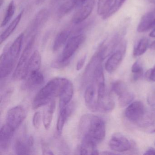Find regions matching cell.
<instances>
[{
    "mask_svg": "<svg viewBox=\"0 0 155 155\" xmlns=\"http://www.w3.org/2000/svg\"><path fill=\"white\" fill-rule=\"evenodd\" d=\"M109 146L112 150L116 152H123L129 150L131 143L127 138L120 133H115L112 135Z\"/></svg>",
    "mask_w": 155,
    "mask_h": 155,
    "instance_id": "obj_10",
    "label": "cell"
},
{
    "mask_svg": "<svg viewBox=\"0 0 155 155\" xmlns=\"http://www.w3.org/2000/svg\"><path fill=\"white\" fill-rule=\"evenodd\" d=\"M27 79V87H38L43 84L44 76L39 70L31 72L24 80Z\"/></svg>",
    "mask_w": 155,
    "mask_h": 155,
    "instance_id": "obj_19",
    "label": "cell"
},
{
    "mask_svg": "<svg viewBox=\"0 0 155 155\" xmlns=\"http://www.w3.org/2000/svg\"><path fill=\"white\" fill-rule=\"evenodd\" d=\"M127 0H115L107 12L102 16L103 19H107L120 9Z\"/></svg>",
    "mask_w": 155,
    "mask_h": 155,
    "instance_id": "obj_31",
    "label": "cell"
},
{
    "mask_svg": "<svg viewBox=\"0 0 155 155\" xmlns=\"http://www.w3.org/2000/svg\"><path fill=\"white\" fill-rule=\"evenodd\" d=\"M35 35L32 36L23 50L13 73V78L14 79H23L26 68L31 56V52L35 43Z\"/></svg>",
    "mask_w": 155,
    "mask_h": 155,
    "instance_id": "obj_5",
    "label": "cell"
},
{
    "mask_svg": "<svg viewBox=\"0 0 155 155\" xmlns=\"http://www.w3.org/2000/svg\"><path fill=\"white\" fill-rule=\"evenodd\" d=\"M95 1L96 0H87L83 2L72 17V22L74 24H79L88 18L94 8Z\"/></svg>",
    "mask_w": 155,
    "mask_h": 155,
    "instance_id": "obj_12",
    "label": "cell"
},
{
    "mask_svg": "<svg viewBox=\"0 0 155 155\" xmlns=\"http://www.w3.org/2000/svg\"><path fill=\"white\" fill-rule=\"evenodd\" d=\"M34 139L32 136L23 137L16 140L14 145L15 152L18 155H29L32 153Z\"/></svg>",
    "mask_w": 155,
    "mask_h": 155,
    "instance_id": "obj_13",
    "label": "cell"
},
{
    "mask_svg": "<svg viewBox=\"0 0 155 155\" xmlns=\"http://www.w3.org/2000/svg\"><path fill=\"white\" fill-rule=\"evenodd\" d=\"M86 1H87V0H81V2H86Z\"/></svg>",
    "mask_w": 155,
    "mask_h": 155,
    "instance_id": "obj_48",
    "label": "cell"
},
{
    "mask_svg": "<svg viewBox=\"0 0 155 155\" xmlns=\"http://www.w3.org/2000/svg\"><path fill=\"white\" fill-rule=\"evenodd\" d=\"M49 16V12L47 10L43 9L39 12L35 18L32 20V21L29 28L28 33L31 34L38 30L39 29L42 27L46 22Z\"/></svg>",
    "mask_w": 155,
    "mask_h": 155,
    "instance_id": "obj_16",
    "label": "cell"
},
{
    "mask_svg": "<svg viewBox=\"0 0 155 155\" xmlns=\"http://www.w3.org/2000/svg\"><path fill=\"white\" fill-rule=\"evenodd\" d=\"M115 107V102L109 93H107L106 96L98 102V111L101 112H110Z\"/></svg>",
    "mask_w": 155,
    "mask_h": 155,
    "instance_id": "obj_22",
    "label": "cell"
},
{
    "mask_svg": "<svg viewBox=\"0 0 155 155\" xmlns=\"http://www.w3.org/2000/svg\"><path fill=\"white\" fill-rule=\"evenodd\" d=\"M23 13V11H22L19 15H18L16 18L12 22L8 27L5 30V31L2 33L1 35V38H0V44H2L14 31L21 20Z\"/></svg>",
    "mask_w": 155,
    "mask_h": 155,
    "instance_id": "obj_26",
    "label": "cell"
},
{
    "mask_svg": "<svg viewBox=\"0 0 155 155\" xmlns=\"http://www.w3.org/2000/svg\"><path fill=\"white\" fill-rule=\"evenodd\" d=\"M74 88L72 82L68 79L66 81L61 89L59 96L60 110L67 107L69 104L73 97Z\"/></svg>",
    "mask_w": 155,
    "mask_h": 155,
    "instance_id": "obj_14",
    "label": "cell"
},
{
    "mask_svg": "<svg viewBox=\"0 0 155 155\" xmlns=\"http://www.w3.org/2000/svg\"><path fill=\"white\" fill-rule=\"evenodd\" d=\"M81 0H62L58 10V17L61 18L70 12Z\"/></svg>",
    "mask_w": 155,
    "mask_h": 155,
    "instance_id": "obj_24",
    "label": "cell"
},
{
    "mask_svg": "<svg viewBox=\"0 0 155 155\" xmlns=\"http://www.w3.org/2000/svg\"><path fill=\"white\" fill-rule=\"evenodd\" d=\"M149 48H150V49L153 50H155V41H153V42H151L150 44H149Z\"/></svg>",
    "mask_w": 155,
    "mask_h": 155,
    "instance_id": "obj_42",
    "label": "cell"
},
{
    "mask_svg": "<svg viewBox=\"0 0 155 155\" xmlns=\"http://www.w3.org/2000/svg\"><path fill=\"white\" fill-rule=\"evenodd\" d=\"M150 2L155 5V0H149Z\"/></svg>",
    "mask_w": 155,
    "mask_h": 155,
    "instance_id": "obj_45",
    "label": "cell"
},
{
    "mask_svg": "<svg viewBox=\"0 0 155 155\" xmlns=\"http://www.w3.org/2000/svg\"><path fill=\"white\" fill-rule=\"evenodd\" d=\"M145 77L148 80L155 82V65L152 68L150 69L146 72Z\"/></svg>",
    "mask_w": 155,
    "mask_h": 155,
    "instance_id": "obj_36",
    "label": "cell"
},
{
    "mask_svg": "<svg viewBox=\"0 0 155 155\" xmlns=\"http://www.w3.org/2000/svg\"><path fill=\"white\" fill-rule=\"evenodd\" d=\"M122 41L119 44L118 48L117 50L110 55L106 61L105 69L109 73H112L115 72L123 59L126 52V43Z\"/></svg>",
    "mask_w": 155,
    "mask_h": 155,
    "instance_id": "obj_6",
    "label": "cell"
},
{
    "mask_svg": "<svg viewBox=\"0 0 155 155\" xmlns=\"http://www.w3.org/2000/svg\"><path fill=\"white\" fill-rule=\"evenodd\" d=\"M144 155H155V150L153 148H150L148 149L145 153H144Z\"/></svg>",
    "mask_w": 155,
    "mask_h": 155,
    "instance_id": "obj_39",
    "label": "cell"
},
{
    "mask_svg": "<svg viewBox=\"0 0 155 155\" xmlns=\"http://www.w3.org/2000/svg\"><path fill=\"white\" fill-rule=\"evenodd\" d=\"M57 1H58V0H52V1H51V3L54 4V3H56Z\"/></svg>",
    "mask_w": 155,
    "mask_h": 155,
    "instance_id": "obj_46",
    "label": "cell"
},
{
    "mask_svg": "<svg viewBox=\"0 0 155 155\" xmlns=\"http://www.w3.org/2000/svg\"><path fill=\"white\" fill-rule=\"evenodd\" d=\"M105 59L99 51L98 50L92 56L88 65L86 67L85 72L83 73L82 84L85 85L93 81V77L96 69L98 66L102 64Z\"/></svg>",
    "mask_w": 155,
    "mask_h": 155,
    "instance_id": "obj_8",
    "label": "cell"
},
{
    "mask_svg": "<svg viewBox=\"0 0 155 155\" xmlns=\"http://www.w3.org/2000/svg\"><path fill=\"white\" fill-rule=\"evenodd\" d=\"M97 144L88 140L82 139L79 152L81 155H98Z\"/></svg>",
    "mask_w": 155,
    "mask_h": 155,
    "instance_id": "obj_20",
    "label": "cell"
},
{
    "mask_svg": "<svg viewBox=\"0 0 155 155\" xmlns=\"http://www.w3.org/2000/svg\"><path fill=\"white\" fill-rule=\"evenodd\" d=\"M41 149H42L43 155H53L54 154L51 150L50 149L48 146L45 142H43L41 144Z\"/></svg>",
    "mask_w": 155,
    "mask_h": 155,
    "instance_id": "obj_37",
    "label": "cell"
},
{
    "mask_svg": "<svg viewBox=\"0 0 155 155\" xmlns=\"http://www.w3.org/2000/svg\"><path fill=\"white\" fill-rule=\"evenodd\" d=\"M71 33V31L66 29L62 31L58 34L53 43V51H58L66 44L70 36Z\"/></svg>",
    "mask_w": 155,
    "mask_h": 155,
    "instance_id": "obj_25",
    "label": "cell"
},
{
    "mask_svg": "<svg viewBox=\"0 0 155 155\" xmlns=\"http://www.w3.org/2000/svg\"><path fill=\"white\" fill-rule=\"evenodd\" d=\"M79 130L82 139L91 140L97 145L102 142L105 138V121L98 116L85 114L81 118Z\"/></svg>",
    "mask_w": 155,
    "mask_h": 155,
    "instance_id": "obj_1",
    "label": "cell"
},
{
    "mask_svg": "<svg viewBox=\"0 0 155 155\" xmlns=\"http://www.w3.org/2000/svg\"><path fill=\"white\" fill-rule=\"evenodd\" d=\"M25 109L21 106H18L10 109L7 113L6 123L7 125L16 130L26 118Z\"/></svg>",
    "mask_w": 155,
    "mask_h": 155,
    "instance_id": "obj_7",
    "label": "cell"
},
{
    "mask_svg": "<svg viewBox=\"0 0 155 155\" xmlns=\"http://www.w3.org/2000/svg\"><path fill=\"white\" fill-rule=\"evenodd\" d=\"M155 18V9L143 15L137 28L138 32L142 33L149 31L151 21Z\"/></svg>",
    "mask_w": 155,
    "mask_h": 155,
    "instance_id": "obj_21",
    "label": "cell"
},
{
    "mask_svg": "<svg viewBox=\"0 0 155 155\" xmlns=\"http://www.w3.org/2000/svg\"><path fill=\"white\" fill-rule=\"evenodd\" d=\"M73 106L72 105H68L67 107L60 110L59 116L58 118L57 123V130L59 134H61L65 123L69 117L71 115L73 110Z\"/></svg>",
    "mask_w": 155,
    "mask_h": 155,
    "instance_id": "obj_18",
    "label": "cell"
},
{
    "mask_svg": "<svg viewBox=\"0 0 155 155\" xmlns=\"http://www.w3.org/2000/svg\"><path fill=\"white\" fill-rule=\"evenodd\" d=\"M135 98V95L132 92L127 91L119 96V103L121 107L129 105Z\"/></svg>",
    "mask_w": 155,
    "mask_h": 155,
    "instance_id": "obj_29",
    "label": "cell"
},
{
    "mask_svg": "<svg viewBox=\"0 0 155 155\" xmlns=\"http://www.w3.org/2000/svg\"><path fill=\"white\" fill-rule=\"evenodd\" d=\"M45 0H36V4L37 5H40L43 3Z\"/></svg>",
    "mask_w": 155,
    "mask_h": 155,
    "instance_id": "obj_44",
    "label": "cell"
},
{
    "mask_svg": "<svg viewBox=\"0 0 155 155\" xmlns=\"http://www.w3.org/2000/svg\"></svg>",
    "mask_w": 155,
    "mask_h": 155,
    "instance_id": "obj_49",
    "label": "cell"
},
{
    "mask_svg": "<svg viewBox=\"0 0 155 155\" xmlns=\"http://www.w3.org/2000/svg\"><path fill=\"white\" fill-rule=\"evenodd\" d=\"M111 89L118 96L127 91L126 84L121 81H117L113 82L111 86Z\"/></svg>",
    "mask_w": 155,
    "mask_h": 155,
    "instance_id": "obj_34",
    "label": "cell"
},
{
    "mask_svg": "<svg viewBox=\"0 0 155 155\" xmlns=\"http://www.w3.org/2000/svg\"><path fill=\"white\" fill-rule=\"evenodd\" d=\"M15 130L5 124L1 129L0 148L1 150H5L9 147Z\"/></svg>",
    "mask_w": 155,
    "mask_h": 155,
    "instance_id": "obj_15",
    "label": "cell"
},
{
    "mask_svg": "<svg viewBox=\"0 0 155 155\" xmlns=\"http://www.w3.org/2000/svg\"><path fill=\"white\" fill-rule=\"evenodd\" d=\"M86 59H87V56L85 55L78 61L76 67V69L78 71H79L83 68L84 64L86 62Z\"/></svg>",
    "mask_w": 155,
    "mask_h": 155,
    "instance_id": "obj_38",
    "label": "cell"
},
{
    "mask_svg": "<svg viewBox=\"0 0 155 155\" xmlns=\"http://www.w3.org/2000/svg\"><path fill=\"white\" fill-rule=\"evenodd\" d=\"M131 71L133 74V81H136L141 78L143 74V68L142 64L139 61H137L133 64L131 67Z\"/></svg>",
    "mask_w": 155,
    "mask_h": 155,
    "instance_id": "obj_32",
    "label": "cell"
},
{
    "mask_svg": "<svg viewBox=\"0 0 155 155\" xmlns=\"http://www.w3.org/2000/svg\"><path fill=\"white\" fill-rule=\"evenodd\" d=\"M3 0H0V4H1V7L2 6V4H3Z\"/></svg>",
    "mask_w": 155,
    "mask_h": 155,
    "instance_id": "obj_47",
    "label": "cell"
},
{
    "mask_svg": "<svg viewBox=\"0 0 155 155\" xmlns=\"http://www.w3.org/2000/svg\"><path fill=\"white\" fill-rule=\"evenodd\" d=\"M68 80L63 78H56L51 80L35 96L32 102V108L37 109L54 100L55 97L59 96Z\"/></svg>",
    "mask_w": 155,
    "mask_h": 155,
    "instance_id": "obj_3",
    "label": "cell"
},
{
    "mask_svg": "<svg viewBox=\"0 0 155 155\" xmlns=\"http://www.w3.org/2000/svg\"><path fill=\"white\" fill-rule=\"evenodd\" d=\"M146 111L143 103L141 101H136L128 106L125 115L129 120L137 124L142 119Z\"/></svg>",
    "mask_w": 155,
    "mask_h": 155,
    "instance_id": "obj_9",
    "label": "cell"
},
{
    "mask_svg": "<svg viewBox=\"0 0 155 155\" xmlns=\"http://www.w3.org/2000/svg\"><path fill=\"white\" fill-rule=\"evenodd\" d=\"M154 29H155V18L151 21L150 27V30H153Z\"/></svg>",
    "mask_w": 155,
    "mask_h": 155,
    "instance_id": "obj_41",
    "label": "cell"
},
{
    "mask_svg": "<svg viewBox=\"0 0 155 155\" xmlns=\"http://www.w3.org/2000/svg\"><path fill=\"white\" fill-rule=\"evenodd\" d=\"M24 34L21 33L10 47L8 46L1 56L0 75L4 78L10 74L14 68L21 51Z\"/></svg>",
    "mask_w": 155,
    "mask_h": 155,
    "instance_id": "obj_2",
    "label": "cell"
},
{
    "mask_svg": "<svg viewBox=\"0 0 155 155\" xmlns=\"http://www.w3.org/2000/svg\"><path fill=\"white\" fill-rule=\"evenodd\" d=\"M49 104L48 107L43 112L42 117L43 124L46 130H48L50 127L56 108V102L54 100Z\"/></svg>",
    "mask_w": 155,
    "mask_h": 155,
    "instance_id": "obj_23",
    "label": "cell"
},
{
    "mask_svg": "<svg viewBox=\"0 0 155 155\" xmlns=\"http://www.w3.org/2000/svg\"><path fill=\"white\" fill-rule=\"evenodd\" d=\"M84 100L86 106L90 110L98 111L97 88L94 82L87 87L84 94Z\"/></svg>",
    "mask_w": 155,
    "mask_h": 155,
    "instance_id": "obj_11",
    "label": "cell"
},
{
    "mask_svg": "<svg viewBox=\"0 0 155 155\" xmlns=\"http://www.w3.org/2000/svg\"><path fill=\"white\" fill-rule=\"evenodd\" d=\"M155 123V109L146 110L143 118L137 125L140 127H150Z\"/></svg>",
    "mask_w": 155,
    "mask_h": 155,
    "instance_id": "obj_27",
    "label": "cell"
},
{
    "mask_svg": "<svg viewBox=\"0 0 155 155\" xmlns=\"http://www.w3.org/2000/svg\"><path fill=\"white\" fill-rule=\"evenodd\" d=\"M148 132L150 133H155V123L149 127Z\"/></svg>",
    "mask_w": 155,
    "mask_h": 155,
    "instance_id": "obj_40",
    "label": "cell"
},
{
    "mask_svg": "<svg viewBox=\"0 0 155 155\" xmlns=\"http://www.w3.org/2000/svg\"><path fill=\"white\" fill-rule=\"evenodd\" d=\"M15 3H14V1H12L10 2L7 8L5 16L3 18V20H2L1 25L2 28L7 25L8 23V22L10 21L15 13Z\"/></svg>",
    "mask_w": 155,
    "mask_h": 155,
    "instance_id": "obj_30",
    "label": "cell"
},
{
    "mask_svg": "<svg viewBox=\"0 0 155 155\" xmlns=\"http://www.w3.org/2000/svg\"><path fill=\"white\" fill-rule=\"evenodd\" d=\"M101 154H102V155H114V154H115V153L110 152L109 151H107H107H104V152L101 153Z\"/></svg>",
    "mask_w": 155,
    "mask_h": 155,
    "instance_id": "obj_43",
    "label": "cell"
},
{
    "mask_svg": "<svg viewBox=\"0 0 155 155\" xmlns=\"http://www.w3.org/2000/svg\"><path fill=\"white\" fill-rule=\"evenodd\" d=\"M112 0H99L97 5V13L101 16L105 15L111 7Z\"/></svg>",
    "mask_w": 155,
    "mask_h": 155,
    "instance_id": "obj_33",
    "label": "cell"
},
{
    "mask_svg": "<svg viewBox=\"0 0 155 155\" xmlns=\"http://www.w3.org/2000/svg\"><path fill=\"white\" fill-rule=\"evenodd\" d=\"M86 38V36L83 34H79L70 38L66 44L57 65L62 67L68 64L72 56L84 43Z\"/></svg>",
    "mask_w": 155,
    "mask_h": 155,
    "instance_id": "obj_4",
    "label": "cell"
},
{
    "mask_svg": "<svg viewBox=\"0 0 155 155\" xmlns=\"http://www.w3.org/2000/svg\"><path fill=\"white\" fill-rule=\"evenodd\" d=\"M41 115L39 111L35 112L33 117L32 122L33 126L36 129L39 128L41 125Z\"/></svg>",
    "mask_w": 155,
    "mask_h": 155,
    "instance_id": "obj_35",
    "label": "cell"
},
{
    "mask_svg": "<svg viewBox=\"0 0 155 155\" xmlns=\"http://www.w3.org/2000/svg\"><path fill=\"white\" fill-rule=\"evenodd\" d=\"M41 63V56L39 52L38 51H35L31 57L22 79H25L27 76L32 71L39 70Z\"/></svg>",
    "mask_w": 155,
    "mask_h": 155,
    "instance_id": "obj_17",
    "label": "cell"
},
{
    "mask_svg": "<svg viewBox=\"0 0 155 155\" xmlns=\"http://www.w3.org/2000/svg\"><path fill=\"white\" fill-rule=\"evenodd\" d=\"M149 46V41L147 38H141L138 42L133 51V56L139 57L146 52Z\"/></svg>",
    "mask_w": 155,
    "mask_h": 155,
    "instance_id": "obj_28",
    "label": "cell"
}]
</instances>
